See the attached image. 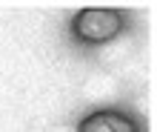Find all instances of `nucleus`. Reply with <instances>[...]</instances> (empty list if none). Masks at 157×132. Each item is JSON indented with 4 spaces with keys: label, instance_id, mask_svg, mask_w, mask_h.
<instances>
[{
    "label": "nucleus",
    "instance_id": "f03ea898",
    "mask_svg": "<svg viewBox=\"0 0 157 132\" xmlns=\"http://www.w3.org/2000/svg\"><path fill=\"white\" fill-rule=\"evenodd\" d=\"M80 132H134L132 121L123 115H114V112H97L83 121Z\"/></svg>",
    "mask_w": 157,
    "mask_h": 132
},
{
    "label": "nucleus",
    "instance_id": "f257e3e1",
    "mask_svg": "<svg viewBox=\"0 0 157 132\" xmlns=\"http://www.w3.org/2000/svg\"><path fill=\"white\" fill-rule=\"evenodd\" d=\"M120 26H123V20L114 9H83L75 20V32L83 40L103 43V40H112L120 32Z\"/></svg>",
    "mask_w": 157,
    "mask_h": 132
}]
</instances>
